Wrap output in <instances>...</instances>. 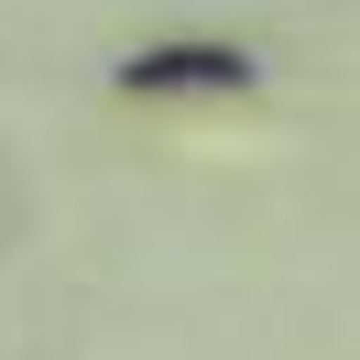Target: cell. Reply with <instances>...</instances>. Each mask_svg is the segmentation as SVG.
<instances>
[{
    "label": "cell",
    "instance_id": "6da1fadb",
    "mask_svg": "<svg viewBox=\"0 0 360 360\" xmlns=\"http://www.w3.org/2000/svg\"><path fill=\"white\" fill-rule=\"evenodd\" d=\"M251 55L240 44H142V55H120V88L131 98H197V88H251Z\"/></svg>",
    "mask_w": 360,
    "mask_h": 360
}]
</instances>
